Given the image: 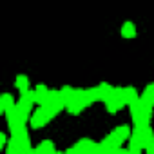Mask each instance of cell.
Segmentation results:
<instances>
[{
  "instance_id": "cell-5",
  "label": "cell",
  "mask_w": 154,
  "mask_h": 154,
  "mask_svg": "<svg viewBox=\"0 0 154 154\" xmlns=\"http://www.w3.org/2000/svg\"><path fill=\"white\" fill-rule=\"evenodd\" d=\"M17 87L20 91H27L29 89V78H27V76H24V74L17 76Z\"/></svg>"
},
{
  "instance_id": "cell-4",
  "label": "cell",
  "mask_w": 154,
  "mask_h": 154,
  "mask_svg": "<svg viewBox=\"0 0 154 154\" xmlns=\"http://www.w3.org/2000/svg\"><path fill=\"white\" fill-rule=\"evenodd\" d=\"M129 134H131V129H129L127 125H122V127H118V129L112 132V136H116L118 140H127Z\"/></svg>"
},
{
  "instance_id": "cell-2",
  "label": "cell",
  "mask_w": 154,
  "mask_h": 154,
  "mask_svg": "<svg viewBox=\"0 0 154 154\" xmlns=\"http://www.w3.org/2000/svg\"><path fill=\"white\" fill-rule=\"evenodd\" d=\"M120 98H122L125 103H129V105L140 100V96L136 94V91H134L132 87H131V89H129V87H127V89H122V93H120Z\"/></svg>"
},
{
  "instance_id": "cell-6",
  "label": "cell",
  "mask_w": 154,
  "mask_h": 154,
  "mask_svg": "<svg viewBox=\"0 0 154 154\" xmlns=\"http://www.w3.org/2000/svg\"><path fill=\"white\" fill-rule=\"evenodd\" d=\"M94 149H98V147L93 145L91 141H82V143L76 145V147H72V150H94Z\"/></svg>"
},
{
  "instance_id": "cell-7",
  "label": "cell",
  "mask_w": 154,
  "mask_h": 154,
  "mask_svg": "<svg viewBox=\"0 0 154 154\" xmlns=\"http://www.w3.org/2000/svg\"><path fill=\"white\" fill-rule=\"evenodd\" d=\"M15 103H13V98L9 96V94H4L2 96V103H0V107H2V111H8V109H11Z\"/></svg>"
},
{
  "instance_id": "cell-8",
  "label": "cell",
  "mask_w": 154,
  "mask_h": 154,
  "mask_svg": "<svg viewBox=\"0 0 154 154\" xmlns=\"http://www.w3.org/2000/svg\"><path fill=\"white\" fill-rule=\"evenodd\" d=\"M36 150H38V152H42V150H51V152H53L54 147H53L51 143H40V145L36 147Z\"/></svg>"
},
{
  "instance_id": "cell-9",
  "label": "cell",
  "mask_w": 154,
  "mask_h": 154,
  "mask_svg": "<svg viewBox=\"0 0 154 154\" xmlns=\"http://www.w3.org/2000/svg\"><path fill=\"white\" fill-rule=\"evenodd\" d=\"M6 143V136L4 134H0V145H4Z\"/></svg>"
},
{
  "instance_id": "cell-3",
  "label": "cell",
  "mask_w": 154,
  "mask_h": 154,
  "mask_svg": "<svg viewBox=\"0 0 154 154\" xmlns=\"http://www.w3.org/2000/svg\"><path fill=\"white\" fill-rule=\"evenodd\" d=\"M122 35H123V38H134V36H136V27H134V24H132V22H125V24L122 26Z\"/></svg>"
},
{
  "instance_id": "cell-1",
  "label": "cell",
  "mask_w": 154,
  "mask_h": 154,
  "mask_svg": "<svg viewBox=\"0 0 154 154\" xmlns=\"http://www.w3.org/2000/svg\"><path fill=\"white\" fill-rule=\"evenodd\" d=\"M49 118H51V112L42 105V107H40V109L31 116V125H33V127H42Z\"/></svg>"
}]
</instances>
